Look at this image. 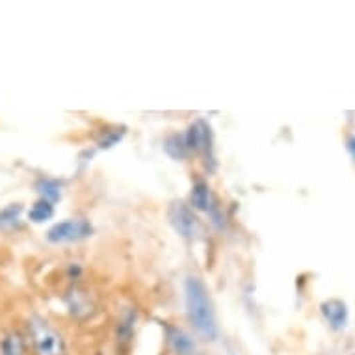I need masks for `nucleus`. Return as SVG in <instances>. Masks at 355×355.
<instances>
[{"label": "nucleus", "instance_id": "9b49d317", "mask_svg": "<svg viewBox=\"0 0 355 355\" xmlns=\"http://www.w3.org/2000/svg\"><path fill=\"white\" fill-rule=\"evenodd\" d=\"M37 190H40L41 199H45L49 203H54V201H58L62 192H60V184L56 181H51V179H43L37 184Z\"/></svg>", "mask_w": 355, "mask_h": 355}, {"label": "nucleus", "instance_id": "0eeeda50", "mask_svg": "<svg viewBox=\"0 0 355 355\" xmlns=\"http://www.w3.org/2000/svg\"><path fill=\"white\" fill-rule=\"evenodd\" d=\"M0 355H26V338L17 329H8L0 335Z\"/></svg>", "mask_w": 355, "mask_h": 355}, {"label": "nucleus", "instance_id": "f03ea898", "mask_svg": "<svg viewBox=\"0 0 355 355\" xmlns=\"http://www.w3.org/2000/svg\"><path fill=\"white\" fill-rule=\"evenodd\" d=\"M30 343L34 346L35 355H64V338L45 318L32 316L28 320Z\"/></svg>", "mask_w": 355, "mask_h": 355}, {"label": "nucleus", "instance_id": "423d86ee", "mask_svg": "<svg viewBox=\"0 0 355 355\" xmlns=\"http://www.w3.org/2000/svg\"><path fill=\"white\" fill-rule=\"evenodd\" d=\"M320 311L324 318L327 320V324L333 327V329H343L348 322V307L346 303L340 302V300H327L320 305Z\"/></svg>", "mask_w": 355, "mask_h": 355}, {"label": "nucleus", "instance_id": "6e6552de", "mask_svg": "<svg viewBox=\"0 0 355 355\" xmlns=\"http://www.w3.org/2000/svg\"><path fill=\"white\" fill-rule=\"evenodd\" d=\"M209 141L210 130L203 121H196L192 127L188 128L187 138H184L187 149H192V151H207L209 149Z\"/></svg>", "mask_w": 355, "mask_h": 355}, {"label": "nucleus", "instance_id": "7ed1b4c3", "mask_svg": "<svg viewBox=\"0 0 355 355\" xmlns=\"http://www.w3.org/2000/svg\"><path fill=\"white\" fill-rule=\"evenodd\" d=\"M94 233L92 223L84 218H71V220L54 223L47 231V240L53 244H71V242H80Z\"/></svg>", "mask_w": 355, "mask_h": 355}, {"label": "nucleus", "instance_id": "39448f33", "mask_svg": "<svg viewBox=\"0 0 355 355\" xmlns=\"http://www.w3.org/2000/svg\"><path fill=\"white\" fill-rule=\"evenodd\" d=\"M168 340L175 355H203L198 340L181 327H169Z\"/></svg>", "mask_w": 355, "mask_h": 355}, {"label": "nucleus", "instance_id": "f8f14e48", "mask_svg": "<svg viewBox=\"0 0 355 355\" xmlns=\"http://www.w3.org/2000/svg\"><path fill=\"white\" fill-rule=\"evenodd\" d=\"M21 214V205H12L6 207L4 210H0V227H12L15 225Z\"/></svg>", "mask_w": 355, "mask_h": 355}, {"label": "nucleus", "instance_id": "ddd939ff", "mask_svg": "<svg viewBox=\"0 0 355 355\" xmlns=\"http://www.w3.org/2000/svg\"><path fill=\"white\" fill-rule=\"evenodd\" d=\"M348 151L352 153V155H354V158H355V136L348 141Z\"/></svg>", "mask_w": 355, "mask_h": 355}, {"label": "nucleus", "instance_id": "9d476101", "mask_svg": "<svg viewBox=\"0 0 355 355\" xmlns=\"http://www.w3.org/2000/svg\"><path fill=\"white\" fill-rule=\"evenodd\" d=\"M53 214H54L53 203H49V201H45V199H40V201L30 209L28 218L34 221V223H43V221L51 220Z\"/></svg>", "mask_w": 355, "mask_h": 355}, {"label": "nucleus", "instance_id": "f257e3e1", "mask_svg": "<svg viewBox=\"0 0 355 355\" xmlns=\"http://www.w3.org/2000/svg\"><path fill=\"white\" fill-rule=\"evenodd\" d=\"M184 297H187L188 318L198 329L199 335H203L209 340H214L218 335V324H216L214 305L209 296L207 286L199 277H188L184 283Z\"/></svg>", "mask_w": 355, "mask_h": 355}, {"label": "nucleus", "instance_id": "1a4fd4ad", "mask_svg": "<svg viewBox=\"0 0 355 355\" xmlns=\"http://www.w3.org/2000/svg\"><path fill=\"white\" fill-rule=\"evenodd\" d=\"M192 205L198 210H209L210 207V192L207 182L198 181L192 188Z\"/></svg>", "mask_w": 355, "mask_h": 355}, {"label": "nucleus", "instance_id": "20e7f679", "mask_svg": "<svg viewBox=\"0 0 355 355\" xmlns=\"http://www.w3.org/2000/svg\"><path fill=\"white\" fill-rule=\"evenodd\" d=\"M169 220L173 227L184 236V239H193L199 233V220L193 214V210L184 203H173L169 209Z\"/></svg>", "mask_w": 355, "mask_h": 355}]
</instances>
